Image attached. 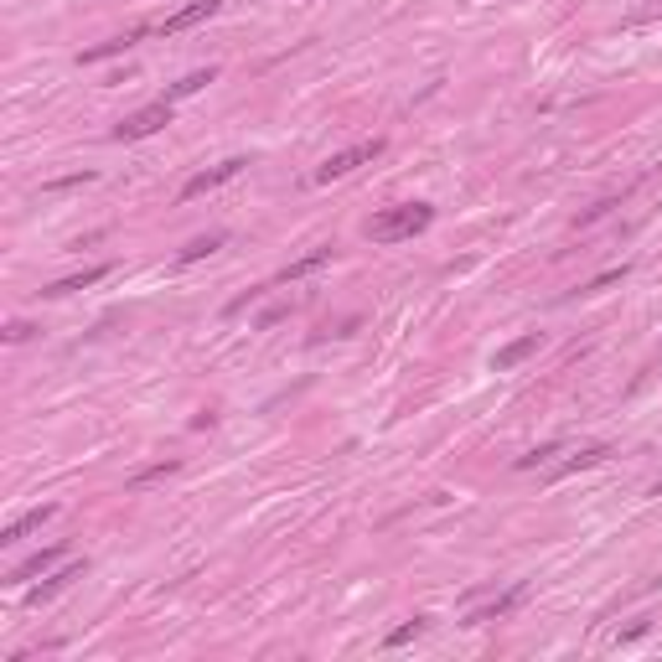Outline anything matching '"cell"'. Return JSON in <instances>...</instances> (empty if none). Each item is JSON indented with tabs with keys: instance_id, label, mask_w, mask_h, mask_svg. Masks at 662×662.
Returning a JSON list of instances; mask_svg holds the SVG:
<instances>
[{
	"instance_id": "6da1fadb",
	"label": "cell",
	"mask_w": 662,
	"mask_h": 662,
	"mask_svg": "<svg viewBox=\"0 0 662 662\" xmlns=\"http://www.w3.org/2000/svg\"><path fill=\"white\" fill-rule=\"evenodd\" d=\"M435 223L430 202H398V207H383L378 217H368V238L373 244H404L414 233H425Z\"/></svg>"
},
{
	"instance_id": "7a4b0ae2",
	"label": "cell",
	"mask_w": 662,
	"mask_h": 662,
	"mask_svg": "<svg viewBox=\"0 0 662 662\" xmlns=\"http://www.w3.org/2000/svg\"><path fill=\"white\" fill-rule=\"evenodd\" d=\"M171 125V99H161V104H145V109H135V114H125L120 125H114V140L120 145H130V140H150L156 130H166Z\"/></svg>"
},
{
	"instance_id": "3957f363",
	"label": "cell",
	"mask_w": 662,
	"mask_h": 662,
	"mask_svg": "<svg viewBox=\"0 0 662 662\" xmlns=\"http://www.w3.org/2000/svg\"><path fill=\"white\" fill-rule=\"evenodd\" d=\"M383 156V140H362V145H347V150H337V156H326L321 166H316V181H341V177H352L358 166L378 161Z\"/></svg>"
},
{
	"instance_id": "277c9868",
	"label": "cell",
	"mask_w": 662,
	"mask_h": 662,
	"mask_svg": "<svg viewBox=\"0 0 662 662\" xmlns=\"http://www.w3.org/2000/svg\"><path fill=\"white\" fill-rule=\"evenodd\" d=\"M223 11V0H192V5H181V11H171V16L156 26L161 36H177V32H192L197 21H207V16H217Z\"/></svg>"
},
{
	"instance_id": "5b68a950",
	"label": "cell",
	"mask_w": 662,
	"mask_h": 662,
	"mask_svg": "<svg viewBox=\"0 0 662 662\" xmlns=\"http://www.w3.org/2000/svg\"><path fill=\"white\" fill-rule=\"evenodd\" d=\"M238 171H244V161H223V166H213V171H197V177H192L187 187H181V202H197V197H207V192H217V187H223V181H233Z\"/></svg>"
},
{
	"instance_id": "8992f818",
	"label": "cell",
	"mask_w": 662,
	"mask_h": 662,
	"mask_svg": "<svg viewBox=\"0 0 662 662\" xmlns=\"http://www.w3.org/2000/svg\"><path fill=\"white\" fill-rule=\"evenodd\" d=\"M523 595H528V585H513L507 595H492L486 606H476L471 616H465V627H486V621H502V616H513V610L523 606Z\"/></svg>"
},
{
	"instance_id": "52a82bcc",
	"label": "cell",
	"mask_w": 662,
	"mask_h": 662,
	"mask_svg": "<svg viewBox=\"0 0 662 662\" xmlns=\"http://www.w3.org/2000/svg\"><path fill=\"white\" fill-rule=\"evenodd\" d=\"M78 574H83V559H72V564H62V570H57V574H47L42 585H32V590H26V606H42V600H53L57 590H68V585H72V580H78Z\"/></svg>"
},
{
	"instance_id": "ba28073f",
	"label": "cell",
	"mask_w": 662,
	"mask_h": 662,
	"mask_svg": "<svg viewBox=\"0 0 662 662\" xmlns=\"http://www.w3.org/2000/svg\"><path fill=\"white\" fill-rule=\"evenodd\" d=\"M543 347V337L538 331H528V337H518V341H507V347H497V358H492V368L497 373H507V368H518V362H528Z\"/></svg>"
},
{
	"instance_id": "9c48e42d",
	"label": "cell",
	"mask_w": 662,
	"mask_h": 662,
	"mask_svg": "<svg viewBox=\"0 0 662 662\" xmlns=\"http://www.w3.org/2000/svg\"><path fill=\"white\" fill-rule=\"evenodd\" d=\"M321 264H331V244H321V249H311V254H301L295 264H285L280 274H274V285H290V280H305V274H316Z\"/></svg>"
},
{
	"instance_id": "30bf717a",
	"label": "cell",
	"mask_w": 662,
	"mask_h": 662,
	"mask_svg": "<svg viewBox=\"0 0 662 662\" xmlns=\"http://www.w3.org/2000/svg\"><path fill=\"white\" fill-rule=\"evenodd\" d=\"M140 36H145V26H135V32H125V36H109V42H99V47H89V53L78 57V62L89 68V62H104V57H120V53H130V47H135Z\"/></svg>"
},
{
	"instance_id": "8fae6325",
	"label": "cell",
	"mask_w": 662,
	"mask_h": 662,
	"mask_svg": "<svg viewBox=\"0 0 662 662\" xmlns=\"http://www.w3.org/2000/svg\"><path fill=\"white\" fill-rule=\"evenodd\" d=\"M104 274H114V264H93V269H83V274H68V280H57V285H47L42 295H72V290H89V285H99Z\"/></svg>"
},
{
	"instance_id": "7c38bea8",
	"label": "cell",
	"mask_w": 662,
	"mask_h": 662,
	"mask_svg": "<svg viewBox=\"0 0 662 662\" xmlns=\"http://www.w3.org/2000/svg\"><path fill=\"white\" fill-rule=\"evenodd\" d=\"M53 513H57L53 502H47V507H32V513H21V518L11 523L5 533H0V543H21V538H26V533H36V528H42V523L53 518Z\"/></svg>"
},
{
	"instance_id": "4fadbf2b",
	"label": "cell",
	"mask_w": 662,
	"mask_h": 662,
	"mask_svg": "<svg viewBox=\"0 0 662 662\" xmlns=\"http://www.w3.org/2000/svg\"><path fill=\"white\" fill-rule=\"evenodd\" d=\"M606 456H610L606 446H585V450H580V456H570V461H564V465H554L549 476H554V482H564V476H574V471H590V465H600V461H606Z\"/></svg>"
},
{
	"instance_id": "5bb4252c",
	"label": "cell",
	"mask_w": 662,
	"mask_h": 662,
	"mask_svg": "<svg viewBox=\"0 0 662 662\" xmlns=\"http://www.w3.org/2000/svg\"><path fill=\"white\" fill-rule=\"evenodd\" d=\"M57 559H62V549H42V554H32L26 564H16V570H11V585H26V580H36V574H47Z\"/></svg>"
},
{
	"instance_id": "9a60e30c",
	"label": "cell",
	"mask_w": 662,
	"mask_h": 662,
	"mask_svg": "<svg viewBox=\"0 0 662 662\" xmlns=\"http://www.w3.org/2000/svg\"><path fill=\"white\" fill-rule=\"evenodd\" d=\"M228 244V233H202V238H192L187 249H181V264H197V259H207V254H217Z\"/></svg>"
},
{
	"instance_id": "2e32d148",
	"label": "cell",
	"mask_w": 662,
	"mask_h": 662,
	"mask_svg": "<svg viewBox=\"0 0 662 662\" xmlns=\"http://www.w3.org/2000/svg\"><path fill=\"white\" fill-rule=\"evenodd\" d=\"M213 78H217L213 68H197V72H187L181 83H171V93H166V99L177 104V99H187V93H202V89H207V83H213Z\"/></svg>"
},
{
	"instance_id": "e0dca14e",
	"label": "cell",
	"mask_w": 662,
	"mask_h": 662,
	"mask_svg": "<svg viewBox=\"0 0 662 662\" xmlns=\"http://www.w3.org/2000/svg\"><path fill=\"white\" fill-rule=\"evenodd\" d=\"M425 627H430V621H425V616H414V621H404V627H394V631H389V637H383V647L394 652V647L414 642V637H419V631H425Z\"/></svg>"
},
{
	"instance_id": "ac0fdd59",
	"label": "cell",
	"mask_w": 662,
	"mask_h": 662,
	"mask_svg": "<svg viewBox=\"0 0 662 662\" xmlns=\"http://www.w3.org/2000/svg\"><path fill=\"white\" fill-rule=\"evenodd\" d=\"M616 280H627V264H621V269H606V274H595V280L580 290V295H600V290H610Z\"/></svg>"
},
{
	"instance_id": "d6986e66",
	"label": "cell",
	"mask_w": 662,
	"mask_h": 662,
	"mask_svg": "<svg viewBox=\"0 0 662 662\" xmlns=\"http://www.w3.org/2000/svg\"><path fill=\"white\" fill-rule=\"evenodd\" d=\"M559 446H538V450H528V456H518V471H533V465H543L549 456H554Z\"/></svg>"
},
{
	"instance_id": "ffe728a7",
	"label": "cell",
	"mask_w": 662,
	"mask_h": 662,
	"mask_svg": "<svg viewBox=\"0 0 662 662\" xmlns=\"http://www.w3.org/2000/svg\"><path fill=\"white\" fill-rule=\"evenodd\" d=\"M657 358H662V352H657Z\"/></svg>"
}]
</instances>
